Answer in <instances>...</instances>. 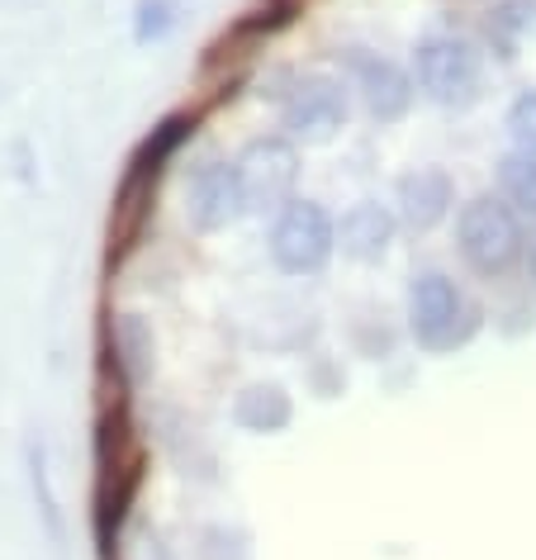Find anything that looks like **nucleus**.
Segmentation results:
<instances>
[{
    "mask_svg": "<svg viewBox=\"0 0 536 560\" xmlns=\"http://www.w3.org/2000/svg\"><path fill=\"white\" fill-rule=\"evenodd\" d=\"M522 257H527V266H532V280H536V237H532V247L522 252Z\"/></svg>",
    "mask_w": 536,
    "mask_h": 560,
    "instance_id": "nucleus-19",
    "label": "nucleus"
},
{
    "mask_svg": "<svg viewBox=\"0 0 536 560\" xmlns=\"http://www.w3.org/2000/svg\"><path fill=\"white\" fill-rule=\"evenodd\" d=\"M399 233V219H394L389 205L380 200H357L337 219V252L351 261H380Z\"/></svg>",
    "mask_w": 536,
    "mask_h": 560,
    "instance_id": "nucleus-11",
    "label": "nucleus"
},
{
    "mask_svg": "<svg viewBox=\"0 0 536 560\" xmlns=\"http://www.w3.org/2000/svg\"><path fill=\"white\" fill-rule=\"evenodd\" d=\"M347 81L333 72H290L276 91V119L290 143H328L347 129Z\"/></svg>",
    "mask_w": 536,
    "mask_h": 560,
    "instance_id": "nucleus-2",
    "label": "nucleus"
},
{
    "mask_svg": "<svg viewBox=\"0 0 536 560\" xmlns=\"http://www.w3.org/2000/svg\"><path fill=\"white\" fill-rule=\"evenodd\" d=\"M237 176H243V200L252 214H280L294 200L300 186V148L280 138H257L243 158H237Z\"/></svg>",
    "mask_w": 536,
    "mask_h": 560,
    "instance_id": "nucleus-6",
    "label": "nucleus"
},
{
    "mask_svg": "<svg viewBox=\"0 0 536 560\" xmlns=\"http://www.w3.org/2000/svg\"><path fill=\"white\" fill-rule=\"evenodd\" d=\"M485 328L479 304L446 271H418L408 285V332L422 352L446 357Z\"/></svg>",
    "mask_w": 536,
    "mask_h": 560,
    "instance_id": "nucleus-1",
    "label": "nucleus"
},
{
    "mask_svg": "<svg viewBox=\"0 0 536 560\" xmlns=\"http://www.w3.org/2000/svg\"><path fill=\"white\" fill-rule=\"evenodd\" d=\"M233 418L243 423L247 432H286L290 428V418H294V404L290 395L280 385H247L243 395H237L233 404Z\"/></svg>",
    "mask_w": 536,
    "mask_h": 560,
    "instance_id": "nucleus-12",
    "label": "nucleus"
},
{
    "mask_svg": "<svg viewBox=\"0 0 536 560\" xmlns=\"http://www.w3.org/2000/svg\"><path fill=\"white\" fill-rule=\"evenodd\" d=\"M337 252V219L318 200H294L271 223V261L286 276H318Z\"/></svg>",
    "mask_w": 536,
    "mask_h": 560,
    "instance_id": "nucleus-5",
    "label": "nucleus"
},
{
    "mask_svg": "<svg viewBox=\"0 0 536 560\" xmlns=\"http://www.w3.org/2000/svg\"><path fill=\"white\" fill-rule=\"evenodd\" d=\"M347 67H351V81H357L365 109H371V119L394 124L413 109L418 86L399 62L380 58V52H365V48H347Z\"/></svg>",
    "mask_w": 536,
    "mask_h": 560,
    "instance_id": "nucleus-9",
    "label": "nucleus"
},
{
    "mask_svg": "<svg viewBox=\"0 0 536 560\" xmlns=\"http://www.w3.org/2000/svg\"><path fill=\"white\" fill-rule=\"evenodd\" d=\"M247 214L243 200V176H237V162L229 158H205L190 166L186 176V219L190 229L200 233H219Z\"/></svg>",
    "mask_w": 536,
    "mask_h": 560,
    "instance_id": "nucleus-8",
    "label": "nucleus"
},
{
    "mask_svg": "<svg viewBox=\"0 0 536 560\" xmlns=\"http://www.w3.org/2000/svg\"><path fill=\"white\" fill-rule=\"evenodd\" d=\"M172 24H176L172 0H138V24H133L138 44H148V38H162Z\"/></svg>",
    "mask_w": 536,
    "mask_h": 560,
    "instance_id": "nucleus-17",
    "label": "nucleus"
},
{
    "mask_svg": "<svg viewBox=\"0 0 536 560\" xmlns=\"http://www.w3.org/2000/svg\"><path fill=\"white\" fill-rule=\"evenodd\" d=\"M190 129H195V115H172V119H162L143 143H138V152L129 158V172H124V186H119V233L124 237L138 233V219H143L138 209L152 205V190H158L162 166L176 158V148L190 138Z\"/></svg>",
    "mask_w": 536,
    "mask_h": 560,
    "instance_id": "nucleus-7",
    "label": "nucleus"
},
{
    "mask_svg": "<svg viewBox=\"0 0 536 560\" xmlns=\"http://www.w3.org/2000/svg\"><path fill=\"white\" fill-rule=\"evenodd\" d=\"M499 200L517 219H536V158L527 152H508L499 162Z\"/></svg>",
    "mask_w": 536,
    "mask_h": 560,
    "instance_id": "nucleus-15",
    "label": "nucleus"
},
{
    "mask_svg": "<svg viewBox=\"0 0 536 560\" xmlns=\"http://www.w3.org/2000/svg\"><path fill=\"white\" fill-rule=\"evenodd\" d=\"M138 560H172V551H166L158 537H148V541H143V551H138Z\"/></svg>",
    "mask_w": 536,
    "mask_h": 560,
    "instance_id": "nucleus-18",
    "label": "nucleus"
},
{
    "mask_svg": "<svg viewBox=\"0 0 536 560\" xmlns=\"http://www.w3.org/2000/svg\"><path fill=\"white\" fill-rule=\"evenodd\" d=\"M536 34V0H499L489 10V44L503 58H517V44Z\"/></svg>",
    "mask_w": 536,
    "mask_h": 560,
    "instance_id": "nucleus-14",
    "label": "nucleus"
},
{
    "mask_svg": "<svg viewBox=\"0 0 536 560\" xmlns=\"http://www.w3.org/2000/svg\"><path fill=\"white\" fill-rule=\"evenodd\" d=\"M413 86L428 95L432 105L465 109L479 101V81H485V58L470 38L461 34H422L413 48Z\"/></svg>",
    "mask_w": 536,
    "mask_h": 560,
    "instance_id": "nucleus-4",
    "label": "nucleus"
},
{
    "mask_svg": "<svg viewBox=\"0 0 536 560\" xmlns=\"http://www.w3.org/2000/svg\"><path fill=\"white\" fill-rule=\"evenodd\" d=\"M115 352H119V371L129 385H143L152 366H158V338L143 324V314H119L115 324Z\"/></svg>",
    "mask_w": 536,
    "mask_h": 560,
    "instance_id": "nucleus-13",
    "label": "nucleus"
},
{
    "mask_svg": "<svg viewBox=\"0 0 536 560\" xmlns=\"http://www.w3.org/2000/svg\"><path fill=\"white\" fill-rule=\"evenodd\" d=\"M456 247L470 271L493 280V276H508L522 261L527 237H522V219L499 195H475L456 214Z\"/></svg>",
    "mask_w": 536,
    "mask_h": 560,
    "instance_id": "nucleus-3",
    "label": "nucleus"
},
{
    "mask_svg": "<svg viewBox=\"0 0 536 560\" xmlns=\"http://www.w3.org/2000/svg\"><path fill=\"white\" fill-rule=\"evenodd\" d=\"M508 138H513V152L536 158V91H522L508 105Z\"/></svg>",
    "mask_w": 536,
    "mask_h": 560,
    "instance_id": "nucleus-16",
    "label": "nucleus"
},
{
    "mask_svg": "<svg viewBox=\"0 0 536 560\" xmlns=\"http://www.w3.org/2000/svg\"><path fill=\"white\" fill-rule=\"evenodd\" d=\"M451 205H456V186H451V176L442 166H418V172L399 176V190H394V219L404 223V229L413 233H428L436 229Z\"/></svg>",
    "mask_w": 536,
    "mask_h": 560,
    "instance_id": "nucleus-10",
    "label": "nucleus"
}]
</instances>
